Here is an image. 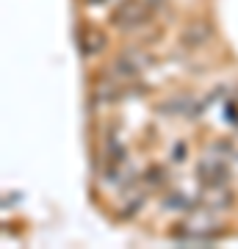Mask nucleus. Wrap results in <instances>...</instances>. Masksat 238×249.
I'll list each match as a JSON object with an SVG mask.
<instances>
[{"label": "nucleus", "instance_id": "1", "mask_svg": "<svg viewBox=\"0 0 238 249\" xmlns=\"http://www.w3.org/2000/svg\"><path fill=\"white\" fill-rule=\"evenodd\" d=\"M111 19H114V25L122 28V31L141 28L150 19V3H144V0H125V3H119V9H114Z\"/></svg>", "mask_w": 238, "mask_h": 249}, {"label": "nucleus", "instance_id": "2", "mask_svg": "<svg viewBox=\"0 0 238 249\" xmlns=\"http://www.w3.org/2000/svg\"><path fill=\"white\" fill-rule=\"evenodd\" d=\"M78 42H80V47H83L86 55H97L106 47V36L100 34V31H94V28H83L78 34Z\"/></svg>", "mask_w": 238, "mask_h": 249}, {"label": "nucleus", "instance_id": "3", "mask_svg": "<svg viewBox=\"0 0 238 249\" xmlns=\"http://www.w3.org/2000/svg\"><path fill=\"white\" fill-rule=\"evenodd\" d=\"M86 3H106V0H86Z\"/></svg>", "mask_w": 238, "mask_h": 249}]
</instances>
